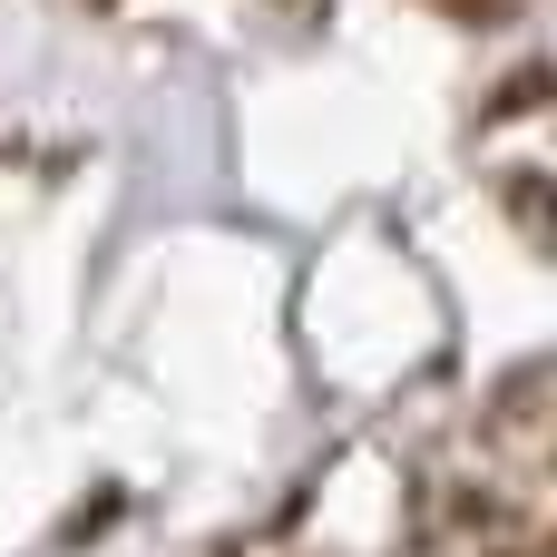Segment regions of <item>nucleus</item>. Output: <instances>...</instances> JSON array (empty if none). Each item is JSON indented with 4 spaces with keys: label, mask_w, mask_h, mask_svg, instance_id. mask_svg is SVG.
I'll use <instances>...</instances> for the list:
<instances>
[]
</instances>
